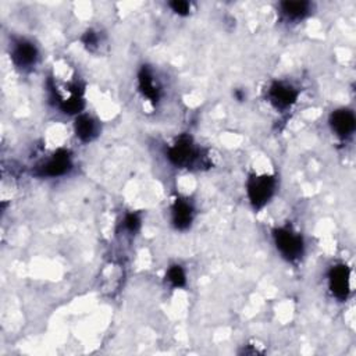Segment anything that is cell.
Wrapping results in <instances>:
<instances>
[{
	"label": "cell",
	"instance_id": "6da1fadb",
	"mask_svg": "<svg viewBox=\"0 0 356 356\" xmlns=\"http://www.w3.org/2000/svg\"><path fill=\"white\" fill-rule=\"evenodd\" d=\"M167 159L171 164L179 168H200L206 164V156L199 149L191 136H179L168 149Z\"/></svg>",
	"mask_w": 356,
	"mask_h": 356
},
{
	"label": "cell",
	"instance_id": "7a4b0ae2",
	"mask_svg": "<svg viewBox=\"0 0 356 356\" xmlns=\"http://www.w3.org/2000/svg\"><path fill=\"white\" fill-rule=\"evenodd\" d=\"M273 238L280 254L288 260L295 261L303 256L305 241L300 232L291 227H278L273 231Z\"/></svg>",
	"mask_w": 356,
	"mask_h": 356
},
{
	"label": "cell",
	"instance_id": "3957f363",
	"mask_svg": "<svg viewBox=\"0 0 356 356\" xmlns=\"http://www.w3.org/2000/svg\"><path fill=\"white\" fill-rule=\"evenodd\" d=\"M277 181L271 175H250L246 181V193L254 210L264 207L275 192Z\"/></svg>",
	"mask_w": 356,
	"mask_h": 356
},
{
	"label": "cell",
	"instance_id": "277c9868",
	"mask_svg": "<svg viewBox=\"0 0 356 356\" xmlns=\"http://www.w3.org/2000/svg\"><path fill=\"white\" fill-rule=\"evenodd\" d=\"M10 57L17 68L26 71L36 65L39 60V50L33 42L18 38L14 39L13 44L10 46Z\"/></svg>",
	"mask_w": 356,
	"mask_h": 356
},
{
	"label": "cell",
	"instance_id": "5b68a950",
	"mask_svg": "<svg viewBox=\"0 0 356 356\" xmlns=\"http://www.w3.org/2000/svg\"><path fill=\"white\" fill-rule=\"evenodd\" d=\"M299 90L289 82L275 81L268 86L267 99L277 110H286L296 103Z\"/></svg>",
	"mask_w": 356,
	"mask_h": 356
},
{
	"label": "cell",
	"instance_id": "8992f818",
	"mask_svg": "<svg viewBox=\"0 0 356 356\" xmlns=\"http://www.w3.org/2000/svg\"><path fill=\"white\" fill-rule=\"evenodd\" d=\"M71 167H72V160H71L70 152L60 149L38 167V175L50 177V178L61 177L67 174L71 170Z\"/></svg>",
	"mask_w": 356,
	"mask_h": 356
},
{
	"label": "cell",
	"instance_id": "52a82bcc",
	"mask_svg": "<svg viewBox=\"0 0 356 356\" xmlns=\"http://www.w3.org/2000/svg\"><path fill=\"white\" fill-rule=\"evenodd\" d=\"M328 286L337 299L343 300L348 298L350 291V271L345 264L331 267L328 273Z\"/></svg>",
	"mask_w": 356,
	"mask_h": 356
},
{
	"label": "cell",
	"instance_id": "ba28073f",
	"mask_svg": "<svg viewBox=\"0 0 356 356\" xmlns=\"http://www.w3.org/2000/svg\"><path fill=\"white\" fill-rule=\"evenodd\" d=\"M330 125L332 132L337 136L345 139L355 132V128H356L355 114L348 108H338L331 113Z\"/></svg>",
	"mask_w": 356,
	"mask_h": 356
},
{
	"label": "cell",
	"instance_id": "9c48e42d",
	"mask_svg": "<svg viewBox=\"0 0 356 356\" xmlns=\"http://www.w3.org/2000/svg\"><path fill=\"white\" fill-rule=\"evenodd\" d=\"M138 88L139 92L142 93L143 97H146L152 103H157L160 99L161 88L159 85V81L156 79L153 71L147 67L143 65L138 74Z\"/></svg>",
	"mask_w": 356,
	"mask_h": 356
},
{
	"label": "cell",
	"instance_id": "30bf717a",
	"mask_svg": "<svg viewBox=\"0 0 356 356\" xmlns=\"http://www.w3.org/2000/svg\"><path fill=\"white\" fill-rule=\"evenodd\" d=\"M193 221V206L186 199H177L171 207V222L177 229H186Z\"/></svg>",
	"mask_w": 356,
	"mask_h": 356
},
{
	"label": "cell",
	"instance_id": "8fae6325",
	"mask_svg": "<svg viewBox=\"0 0 356 356\" xmlns=\"http://www.w3.org/2000/svg\"><path fill=\"white\" fill-rule=\"evenodd\" d=\"M75 135L82 142H90L97 136L99 125L95 118L88 114H79L74 124Z\"/></svg>",
	"mask_w": 356,
	"mask_h": 356
},
{
	"label": "cell",
	"instance_id": "7c38bea8",
	"mask_svg": "<svg viewBox=\"0 0 356 356\" xmlns=\"http://www.w3.org/2000/svg\"><path fill=\"white\" fill-rule=\"evenodd\" d=\"M281 14L289 21H300L310 13L309 1H282L280 4Z\"/></svg>",
	"mask_w": 356,
	"mask_h": 356
},
{
	"label": "cell",
	"instance_id": "4fadbf2b",
	"mask_svg": "<svg viewBox=\"0 0 356 356\" xmlns=\"http://www.w3.org/2000/svg\"><path fill=\"white\" fill-rule=\"evenodd\" d=\"M165 280L172 288H181L186 284V274L179 264H174L167 270Z\"/></svg>",
	"mask_w": 356,
	"mask_h": 356
},
{
	"label": "cell",
	"instance_id": "5bb4252c",
	"mask_svg": "<svg viewBox=\"0 0 356 356\" xmlns=\"http://www.w3.org/2000/svg\"><path fill=\"white\" fill-rule=\"evenodd\" d=\"M170 7L178 15H186V14H189V10H191V4L188 1H182V0L171 1Z\"/></svg>",
	"mask_w": 356,
	"mask_h": 356
},
{
	"label": "cell",
	"instance_id": "9a60e30c",
	"mask_svg": "<svg viewBox=\"0 0 356 356\" xmlns=\"http://www.w3.org/2000/svg\"><path fill=\"white\" fill-rule=\"evenodd\" d=\"M139 224H140V220H139V217L136 214H127V217L124 220V225H125V228L128 231H131V232L136 231Z\"/></svg>",
	"mask_w": 356,
	"mask_h": 356
}]
</instances>
